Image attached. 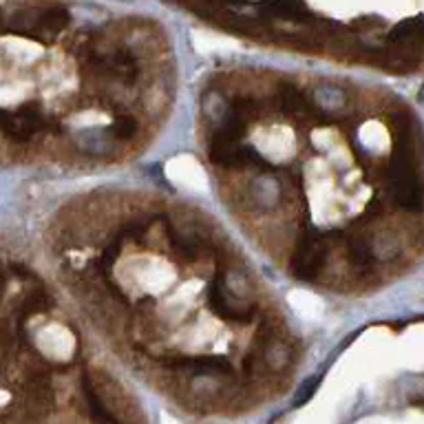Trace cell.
Wrapping results in <instances>:
<instances>
[{"instance_id": "6da1fadb", "label": "cell", "mask_w": 424, "mask_h": 424, "mask_svg": "<svg viewBox=\"0 0 424 424\" xmlns=\"http://www.w3.org/2000/svg\"><path fill=\"white\" fill-rule=\"evenodd\" d=\"M389 188L391 199L396 201L400 208L418 210L422 206V188L413 171V155L409 142L400 140L394 155L389 162Z\"/></svg>"}, {"instance_id": "7a4b0ae2", "label": "cell", "mask_w": 424, "mask_h": 424, "mask_svg": "<svg viewBox=\"0 0 424 424\" xmlns=\"http://www.w3.org/2000/svg\"><path fill=\"white\" fill-rule=\"evenodd\" d=\"M327 261V243L318 230H305L292 254V274L299 281H314Z\"/></svg>"}, {"instance_id": "3957f363", "label": "cell", "mask_w": 424, "mask_h": 424, "mask_svg": "<svg viewBox=\"0 0 424 424\" xmlns=\"http://www.w3.org/2000/svg\"><path fill=\"white\" fill-rule=\"evenodd\" d=\"M210 162L221 168H263V157L252 146H243L241 142H224L210 137Z\"/></svg>"}, {"instance_id": "277c9868", "label": "cell", "mask_w": 424, "mask_h": 424, "mask_svg": "<svg viewBox=\"0 0 424 424\" xmlns=\"http://www.w3.org/2000/svg\"><path fill=\"white\" fill-rule=\"evenodd\" d=\"M166 367L186 371L190 376H228L232 374V365L226 358L221 356H184V358H175V360H164Z\"/></svg>"}, {"instance_id": "5b68a950", "label": "cell", "mask_w": 424, "mask_h": 424, "mask_svg": "<svg viewBox=\"0 0 424 424\" xmlns=\"http://www.w3.org/2000/svg\"><path fill=\"white\" fill-rule=\"evenodd\" d=\"M95 65H98L102 73H106V76H111V78L133 80L137 76V62L126 49H120V51L111 53V56L100 58Z\"/></svg>"}, {"instance_id": "8992f818", "label": "cell", "mask_w": 424, "mask_h": 424, "mask_svg": "<svg viewBox=\"0 0 424 424\" xmlns=\"http://www.w3.org/2000/svg\"><path fill=\"white\" fill-rule=\"evenodd\" d=\"M394 45H422L424 42V18H407L398 23L389 34Z\"/></svg>"}, {"instance_id": "52a82bcc", "label": "cell", "mask_w": 424, "mask_h": 424, "mask_svg": "<svg viewBox=\"0 0 424 424\" xmlns=\"http://www.w3.org/2000/svg\"><path fill=\"white\" fill-rule=\"evenodd\" d=\"M208 296H210V307H212V310H215L219 316L228 318V321H239V323H248V321H250L252 312H250V310H239V307H232L230 301H226L224 290H221L219 283H212V285H210Z\"/></svg>"}, {"instance_id": "ba28073f", "label": "cell", "mask_w": 424, "mask_h": 424, "mask_svg": "<svg viewBox=\"0 0 424 424\" xmlns=\"http://www.w3.org/2000/svg\"><path fill=\"white\" fill-rule=\"evenodd\" d=\"M277 95H279L281 109L285 113H294V115L305 113L307 106H310V102H307V98H305V93L299 87H294V84H281Z\"/></svg>"}, {"instance_id": "9c48e42d", "label": "cell", "mask_w": 424, "mask_h": 424, "mask_svg": "<svg viewBox=\"0 0 424 424\" xmlns=\"http://www.w3.org/2000/svg\"><path fill=\"white\" fill-rule=\"evenodd\" d=\"M347 259L356 268H367V265L374 261V252L365 237H352L347 241Z\"/></svg>"}, {"instance_id": "30bf717a", "label": "cell", "mask_w": 424, "mask_h": 424, "mask_svg": "<svg viewBox=\"0 0 424 424\" xmlns=\"http://www.w3.org/2000/svg\"><path fill=\"white\" fill-rule=\"evenodd\" d=\"M259 12L263 16H270V18L296 20V18H301V14L305 12V7L296 5V3H268V5H261Z\"/></svg>"}, {"instance_id": "8fae6325", "label": "cell", "mask_w": 424, "mask_h": 424, "mask_svg": "<svg viewBox=\"0 0 424 424\" xmlns=\"http://www.w3.org/2000/svg\"><path fill=\"white\" fill-rule=\"evenodd\" d=\"M67 23H69V14L65 12V9L58 7V9H49V12L38 20V29L42 31V34L51 36V34H58Z\"/></svg>"}, {"instance_id": "7c38bea8", "label": "cell", "mask_w": 424, "mask_h": 424, "mask_svg": "<svg viewBox=\"0 0 424 424\" xmlns=\"http://www.w3.org/2000/svg\"><path fill=\"white\" fill-rule=\"evenodd\" d=\"M173 246L179 254H182V259H186L188 263H195L201 259V246L193 237H177L173 239Z\"/></svg>"}, {"instance_id": "4fadbf2b", "label": "cell", "mask_w": 424, "mask_h": 424, "mask_svg": "<svg viewBox=\"0 0 424 424\" xmlns=\"http://www.w3.org/2000/svg\"><path fill=\"white\" fill-rule=\"evenodd\" d=\"M111 133L113 137H118V140H131V137H135L137 133V122L133 118H129V115H124V118H118L113 124H111Z\"/></svg>"}, {"instance_id": "5bb4252c", "label": "cell", "mask_w": 424, "mask_h": 424, "mask_svg": "<svg viewBox=\"0 0 424 424\" xmlns=\"http://www.w3.org/2000/svg\"><path fill=\"white\" fill-rule=\"evenodd\" d=\"M318 385H321V378H318V376L307 378L305 383L301 385L299 394L294 396V402H292V405H294L296 409H299V407H303V405H305V402H310V400H312V396L316 394Z\"/></svg>"}, {"instance_id": "9a60e30c", "label": "cell", "mask_w": 424, "mask_h": 424, "mask_svg": "<svg viewBox=\"0 0 424 424\" xmlns=\"http://www.w3.org/2000/svg\"><path fill=\"white\" fill-rule=\"evenodd\" d=\"M84 394H87V398H89V405H91V413H93V418L98 420V422H102V424L111 422V413L106 411V407H102V402H100V400H98V396H95L93 391H91V387L84 389Z\"/></svg>"}, {"instance_id": "2e32d148", "label": "cell", "mask_w": 424, "mask_h": 424, "mask_svg": "<svg viewBox=\"0 0 424 424\" xmlns=\"http://www.w3.org/2000/svg\"><path fill=\"white\" fill-rule=\"evenodd\" d=\"M420 100L424 102V87H422V91H420Z\"/></svg>"}, {"instance_id": "e0dca14e", "label": "cell", "mask_w": 424, "mask_h": 424, "mask_svg": "<svg viewBox=\"0 0 424 424\" xmlns=\"http://www.w3.org/2000/svg\"><path fill=\"white\" fill-rule=\"evenodd\" d=\"M422 405H424V402H422Z\"/></svg>"}]
</instances>
